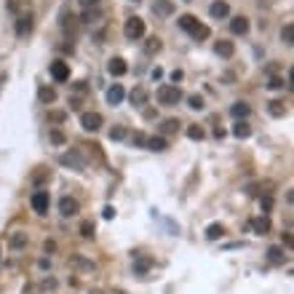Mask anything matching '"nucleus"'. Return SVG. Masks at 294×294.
<instances>
[{
    "label": "nucleus",
    "mask_w": 294,
    "mask_h": 294,
    "mask_svg": "<svg viewBox=\"0 0 294 294\" xmlns=\"http://www.w3.org/2000/svg\"><path fill=\"white\" fill-rule=\"evenodd\" d=\"M160 46H163V43H160L158 37H150V40L145 43V51H147V54H158V51H160Z\"/></svg>",
    "instance_id": "29"
},
{
    "label": "nucleus",
    "mask_w": 294,
    "mask_h": 294,
    "mask_svg": "<svg viewBox=\"0 0 294 294\" xmlns=\"http://www.w3.org/2000/svg\"><path fill=\"white\" fill-rule=\"evenodd\" d=\"M80 212V203L75 201V198H70V195H64L62 201H59V214L62 217H75Z\"/></svg>",
    "instance_id": "6"
},
{
    "label": "nucleus",
    "mask_w": 294,
    "mask_h": 294,
    "mask_svg": "<svg viewBox=\"0 0 294 294\" xmlns=\"http://www.w3.org/2000/svg\"><path fill=\"white\" fill-rule=\"evenodd\" d=\"M46 177H49V172H35V174H32V179H35V182H43Z\"/></svg>",
    "instance_id": "42"
},
{
    "label": "nucleus",
    "mask_w": 294,
    "mask_h": 294,
    "mask_svg": "<svg viewBox=\"0 0 294 294\" xmlns=\"http://www.w3.org/2000/svg\"><path fill=\"white\" fill-rule=\"evenodd\" d=\"M80 126L86 131H99L102 129V115L99 112H83L80 115Z\"/></svg>",
    "instance_id": "5"
},
{
    "label": "nucleus",
    "mask_w": 294,
    "mask_h": 294,
    "mask_svg": "<svg viewBox=\"0 0 294 294\" xmlns=\"http://www.w3.org/2000/svg\"><path fill=\"white\" fill-rule=\"evenodd\" d=\"M251 230L257 233V235H268L270 233V220H268V217H254V220H251Z\"/></svg>",
    "instance_id": "12"
},
{
    "label": "nucleus",
    "mask_w": 294,
    "mask_h": 294,
    "mask_svg": "<svg viewBox=\"0 0 294 294\" xmlns=\"http://www.w3.org/2000/svg\"><path fill=\"white\" fill-rule=\"evenodd\" d=\"M214 51H217V56H222V59H230V56L235 54V43L233 40H217Z\"/></svg>",
    "instance_id": "8"
},
{
    "label": "nucleus",
    "mask_w": 294,
    "mask_h": 294,
    "mask_svg": "<svg viewBox=\"0 0 294 294\" xmlns=\"http://www.w3.org/2000/svg\"><path fill=\"white\" fill-rule=\"evenodd\" d=\"M49 139L54 142V145H64V142H67V139H64V134H62V131H51V134H49Z\"/></svg>",
    "instance_id": "36"
},
{
    "label": "nucleus",
    "mask_w": 294,
    "mask_h": 294,
    "mask_svg": "<svg viewBox=\"0 0 294 294\" xmlns=\"http://www.w3.org/2000/svg\"><path fill=\"white\" fill-rule=\"evenodd\" d=\"M59 163H62V166H72V169H78V172H83V166H86V163H83V158L75 153V150H72V153H64V155L59 158Z\"/></svg>",
    "instance_id": "9"
},
{
    "label": "nucleus",
    "mask_w": 294,
    "mask_h": 294,
    "mask_svg": "<svg viewBox=\"0 0 294 294\" xmlns=\"http://www.w3.org/2000/svg\"><path fill=\"white\" fill-rule=\"evenodd\" d=\"M37 97H40V102H54V99H56V91H54V89H40V94H37Z\"/></svg>",
    "instance_id": "33"
},
{
    "label": "nucleus",
    "mask_w": 294,
    "mask_h": 294,
    "mask_svg": "<svg viewBox=\"0 0 294 294\" xmlns=\"http://www.w3.org/2000/svg\"><path fill=\"white\" fill-rule=\"evenodd\" d=\"M190 35L195 37V40H206V37H208V35H212V30H208V27H206V24H198V27H195V30L190 32Z\"/></svg>",
    "instance_id": "23"
},
{
    "label": "nucleus",
    "mask_w": 294,
    "mask_h": 294,
    "mask_svg": "<svg viewBox=\"0 0 294 294\" xmlns=\"http://www.w3.org/2000/svg\"><path fill=\"white\" fill-rule=\"evenodd\" d=\"M147 150H155V153H163L166 150V139L163 137H147Z\"/></svg>",
    "instance_id": "19"
},
{
    "label": "nucleus",
    "mask_w": 294,
    "mask_h": 294,
    "mask_svg": "<svg viewBox=\"0 0 294 294\" xmlns=\"http://www.w3.org/2000/svg\"><path fill=\"white\" fill-rule=\"evenodd\" d=\"M104 220H112V214H115V208H112V206H104Z\"/></svg>",
    "instance_id": "41"
},
{
    "label": "nucleus",
    "mask_w": 294,
    "mask_h": 294,
    "mask_svg": "<svg viewBox=\"0 0 294 294\" xmlns=\"http://www.w3.org/2000/svg\"><path fill=\"white\" fill-rule=\"evenodd\" d=\"M11 246H14V249H22V246H27V233H14L11 235Z\"/></svg>",
    "instance_id": "27"
},
{
    "label": "nucleus",
    "mask_w": 294,
    "mask_h": 294,
    "mask_svg": "<svg viewBox=\"0 0 294 294\" xmlns=\"http://www.w3.org/2000/svg\"><path fill=\"white\" fill-rule=\"evenodd\" d=\"M230 30H233V35H246V32H249V19H246V16L230 19Z\"/></svg>",
    "instance_id": "11"
},
{
    "label": "nucleus",
    "mask_w": 294,
    "mask_h": 294,
    "mask_svg": "<svg viewBox=\"0 0 294 294\" xmlns=\"http://www.w3.org/2000/svg\"><path fill=\"white\" fill-rule=\"evenodd\" d=\"M123 32H126L129 40H139V37L145 35V22H142L139 16H131V19H126V24H123Z\"/></svg>",
    "instance_id": "2"
},
{
    "label": "nucleus",
    "mask_w": 294,
    "mask_h": 294,
    "mask_svg": "<svg viewBox=\"0 0 294 294\" xmlns=\"http://www.w3.org/2000/svg\"><path fill=\"white\" fill-rule=\"evenodd\" d=\"M233 137H238V139H246V137H251V126L246 120H238L233 126Z\"/></svg>",
    "instance_id": "17"
},
{
    "label": "nucleus",
    "mask_w": 294,
    "mask_h": 294,
    "mask_svg": "<svg viewBox=\"0 0 294 294\" xmlns=\"http://www.w3.org/2000/svg\"><path fill=\"white\" fill-rule=\"evenodd\" d=\"M97 16H99L97 11H86V14L80 16V22H83V24H91V22H94V19H97Z\"/></svg>",
    "instance_id": "38"
},
{
    "label": "nucleus",
    "mask_w": 294,
    "mask_h": 294,
    "mask_svg": "<svg viewBox=\"0 0 294 294\" xmlns=\"http://www.w3.org/2000/svg\"><path fill=\"white\" fill-rule=\"evenodd\" d=\"M32 208L37 214H49V203H51V198H49V193L46 190H37V193H32Z\"/></svg>",
    "instance_id": "4"
},
{
    "label": "nucleus",
    "mask_w": 294,
    "mask_h": 294,
    "mask_svg": "<svg viewBox=\"0 0 294 294\" xmlns=\"http://www.w3.org/2000/svg\"><path fill=\"white\" fill-rule=\"evenodd\" d=\"M126 137H129V131L123 129V126H112V129H110V139L120 142V139H126Z\"/></svg>",
    "instance_id": "25"
},
{
    "label": "nucleus",
    "mask_w": 294,
    "mask_h": 294,
    "mask_svg": "<svg viewBox=\"0 0 294 294\" xmlns=\"http://www.w3.org/2000/svg\"><path fill=\"white\" fill-rule=\"evenodd\" d=\"M51 78H54L56 83L70 80V64H67V62H62V59L51 62Z\"/></svg>",
    "instance_id": "3"
},
{
    "label": "nucleus",
    "mask_w": 294,
    "mask_h": 294,
    "mask_svg": "<svg viewBox=\"0 0 294 294\" xmlns=\"http://www.w3.org/2000/svg\"><path fill=\"white\" fill-rule=\"evenodd\" d=\"M270 115H276V118L286 115V107H283V102H270Z\"/></svg>",
    "instance_id": "31"
},
{
    "label": "nucleus",
    "mask_w": 294,
    "mask_h": 294,
    "mask_svg": "<svg viewBox=\"0 0 294 294\" xmlns=\"http://www.w3.org/2000/svg\"><path fill=\"white\" fill-rule=\"evenodd\" d=\"M70 262H72V265H78V268H83V270H94V262L83 260L80 254H72V257H70Z\"/></svg>",
    "instance_id": "24"
},
{
    "label": "nucleus",
    "mask_w": 294,
    "mask_h": 294,
    "mask_svg": "<svg viewBox=\"0 0 294 294\" xmlns=\"http://www.w3.org/2000/svg\"><path fill=\"white\" fill-rule=\"evenodd\" d=\"M260 3H265V6H268V3H273V0H260Z\"/></svg>",
    "instance_id": "46"
},
{
    "label": "nucleus",
    "mask_w": 294,
    "mask_h": 294,
    "mask_svg": "<svg viewBox=\"0 0 294 294\" xmlns=\"http://www.w3.org/2000/svg\"><path fill=\"white\" fill-rule=\"evenodd\" d=\"M107 72L112 75V78H120V75H126V72H129V64H126V59H120V56H115V59H110V64H107Z\"/></svg>",
    "instance_id": "7"
},
{
    "label": "nucleus",
    "mask_w": 294,
    "mask_h": 294,
    "mask_svg": "<svg viewBox=\"0 0 294 294\" xmlns=\"http://www.w3.org/2000/svg\"><path fill=\"white\" fill-rule=\"evenodd\" d=\"M222 235H225V227L222 225H208L206 227V238L208 241H217V238H222Z\"/></svg>",
    "instance_id": "20"
},
{
    "label": "nucleus",
    "mask_w": 294,
    "mask_h": 294,
    "mask_svg": "<svg viewBox=\"0 0 294 294\" xmlns=\"http://www.w3.org/2000/svg\"><path fill=\"white\" fill-rule=\"evenodd\" d=\"M281 40L286 43V46H291V43H294V24H291V22L281 30Z\"/></svg>",
    "instance_id": "22"
},
{
    "label": "nucleus",
    "mask_w": 294,
    "mask_h": 294,
    "mask_svg": "<svg viewBox=\"0 0 294 294\" xmlns=\"http://www.w3.org/2000/svg\"><path fill=\"white\" fill-rule=\"evenodd\" d=\"M153 11L155 14H172V3H169V0H158V3L153 6Z\"/></svg>",
    "instance_id": "30"
},
{
    "label": "nucleus",
    "mask_w": 294,
    "mask_h": 294,
    "mask_svg": "<svg viewBox=\"0 0 294 294\" xmlns=\"http://www.w3.org/2000/svg\"><path fill=\"white\" fill-rule=\"evenodd\" d=\"M147 268H150V260L142 257V260L137 262V273H147Z\"/></svg>",
    "instance_id": "39"
},
{
    "label": "nucleus",
    "mask_w": 294,
    "mask_h": 294,
    "mask_svg": "<svg viewBox=\"0 0 294 294\" xmlns=\"http://www.w3.org/2000/svg\"><path fill=\"white\" fill-rule=\"evenodd\" d=\"M177 129H179V120L177 118H169V120L160 123V131H163V134H174Z\"/></svg>",
    "instance_id": "21"
},
{
    "label": "nucleus",
    "mask_w": 294,
    "mask_h": 294,
    "mask_svg": "<svg viewBox=\"0 0 294 294\" xmlns=\"http://www.w3.org/2000/svg\"><path fill=\"white\" fill-rule=\"evenodd\" d=\"M187 104H190L193 110H203V97H198V94H193V97L187 99Z\"/></svg>",
    "instance_id": "34"
},
{
    "label": "nucleus",
    "mask_w": 294,
    "mask_h": 294,
    "mask_svg": "<svg viewBox=\"0 0 294 294\" xmlns=\"http://www.w3.org/2000/svg\"><path fill=\"white\" fill-rule=\"evenodd\" d=\"M208 14H212L214 19H225V16H230V6H227L225 0H214L212 8H208Z\"/></svg>",
    "instance_id": "10"
},
{
    "label": "nucleus",
    "mask_w": 294,
    "mask_h": 294,
    "mask_svg": "<svg viewBox=\"0 0 294 294\" xmlns=\"http://www.w3.org/2000/svg\"><path fill=\"white\" fill-rule=\"evenodd\" d=\"M123 97H126V91H123L120 83H112V86L107 89V102H110V104H120Z\"/></svg>",
    "instance_id": "13"
},
{
    "label": "nucleus",
    "mask_w": 294,
    "mask_h": 294,
    "mask_svg": "<svg viewBox=\"0 0 294 294\" xmlns=\"http://www.w3.org/2000/svg\"><path fill=\"white\" fill-rule=\"evenodd\" d=\"M129 99H131V104H137V107H142V104L147 102V89H145V86H137L134 91L129 94Z\"/></svg>",
    "instance_id": "15"
},
{
    "label": "nucleus",
    "mask_w": 294,
    "mask_h": 294,
    "mask_svg": "<svg viewBox=\"0 0 294 294\" xmlns=\"http://www.w3.org/2000/svg\"><path fill=\"white\" fill-rule=\"evenodd\" d=\"M172 80H174V83H177V80H182V72L174 70V72H172Z\"/></svg>",
    "instance_id": "44"
},
{
    "label": "nucleus",
    "mask_w": 294,
    "mask_h": 294,
    "mask_svg": "<svg viewBox=\"0 0 294 294\" xmlns=\"http://www.w3.org/2000/svg\"><path fill=\"white\" fill-rule=\"evenodd\" d=\"M187 137H190V139H198V142H201L206 134H203V129L201 126H190V129H187Z\"/></svg>",
    "instance_id": "32"
},
{
    "label": "nucleus",
    "mask_w": 294,
    "mask_h": 294,
    "mask_svg": "<svg viewBox=\"0 0 294 294\" xmlns=\"http://www.w3.org/2000/svg\"><path fill=\"white\" fill-rule=\"evenodd\" d=\"M131 139H134V145H139V147H145V145H147V137L142 134V131H134V137H131Z\"/></svg>",
    "instance_id": "37"
},
{
    "label": "nucleus",
    "mask_w": 294,
    "mask_h": 294,
    "mask_svg": "<svg viewBox=\"0 0 294 294\" xmlns=\"http://www.w3.org/2000/svg\"><path fill=\"white\" fill-rule=\"evenodd\" d=\"M80 3H83V6H97L99 0H80Z\"/></svg>",
    "instance_id": "45"
},
{
    "label": "nucleus",
    "mask_w": 294,
    "mask_h": 294,
    "mask_svg": "<svg viewBox=\"0 0 294 294\" xmlns=\"http://www.w3.org/2000/svg\"><path fill=\"white\" fill-rule=\"evenodd\" d=\"M80 235H83V238H94V225L91 222H83L80 225Z\"/></svg>",
    "instance_id": "35"
},
{
    "label": "nucleus",
    "mask_w": 294,
    "mask_h": 294,
    "mask_svg": "<svg viewBox=\"0 0 294 294\" xmlns=\"http://www.w3.org/2000/svg\"><path fill=\"white\" fill-rule=\"evenodd\" d=\"M40 286H43V289H54V286H56V281H54V278H49V281H43Z\"/></svg>",
    "instance_id": "43"
},
{
    "label": "nucleus",
    "mask_w": 294,
    "mask_h": 294,
    "mask_svg": "<svg viewBox=\"0 0 294 294\" xmlns=\"http://www.w3.org/2000/svg\"><path fill=\"white\" fill-rule=\"evenodd\" d=\"M268 86H270V89H283V78H270Z\"/></svg>",
    "instance_id": "40"
},
{
    "label": "nucleus",
    "mask_w": 294,
    "mask_h": 294,
    "mask_svg": "<svg viewBox=\"0 0 294 294\" xmlns=\"http://www.w3.org/2000/svg\"><path fill=\"white\" fill-rule=\"evenodd\" d=\"M268 260L270 262H283V249H278V246H270V249H268Z\"/></svg>",
    "instance_id": "28"
},
{
    "label": "nucleus",
    "mask_w": 294,
    "mask_h": 294,
    "mask_svg": "<svg viewBox=\"0 0 294 294\" xmlns=\"http://www.w3.org/2000/svg\"><path fill=\"white\" fill-rule=\"evenodd\" d=\"M198 24H201V22H198V16H193V14H182V16H179V27H182L185 32H193Z\"/></svg>",
    "instance_id": "14"
},
{
    "label": "nucleus",
    "mask_w": 294,
    "mask_h": 294,
    "mask_svg": "<svg viewBox=\"0 0 294 294\" xmlns=\"http://www.w3.org/2000/svg\"><path fill=\"white\" fill-rule=\"evenodd\" d=\"M134 3H139V0H134Z\"/></svg>",
    "instance_id": "47"
},
{
    "label": "nucleus",
    "mask_w": 294,
    "mask_h": 294,
    "mask_svg": "<svg viewBox=\"0 0 294 294\" xmlns=\"http://www.w3.org/2000/svg\"><path fill=\"white\" fill-rule=\"evenodd\" d=\"M230 112H233V118H246V115H249V112H251V107H249V104H246V102H235L233 104V107H230Z\"/></svg>",
    "instance_id": "18"
},
{
    "label": "nucleus",
    "mask_w": 294,
    "mask_h": 294,
    "mask_svg": "<svg viewBox=\"0 0 294 294\" xmlns=\"http://www.w3.org/2000/svg\"><path fill=\"white\" fill-rule=\"evenodd\" d=\"M67 120V112L64 110H51L49 112V123H64Z\"/></svg>",
    "instance_id": "26"
},
{
    "label": "nucleus",
    "mask_w": 294,
    "mask_h": 294,
    "mask_svg": "<svg viewBox=\"0 0 294 294\" xmlns=\"http://www.w3.org/2000/svg\"><path fill=\"white\" fill-rule=\"evenodd\" d=\"M32 30V16L27 14V16H19V22H16V35L22 37V35H27Z\"/></svg>",
    "instance_id": "16"
},
{
    "label": "nucleus",
    "mask_w": 294,
    "mask_h": 294,
    "mask_svg": "<svg viewBox=\"0 0 294 294\" xmlns=\"http://www.w3.org/2000/svg\"><path fill=\"white\" fill-rule=\"evenodd\" d=\"M158 102L163 104V107H174V104L182 102V91H179V86H172V83H163V86L158 89Z\"/></svg>",
    "instance_id": "1"
}]
</instances>
